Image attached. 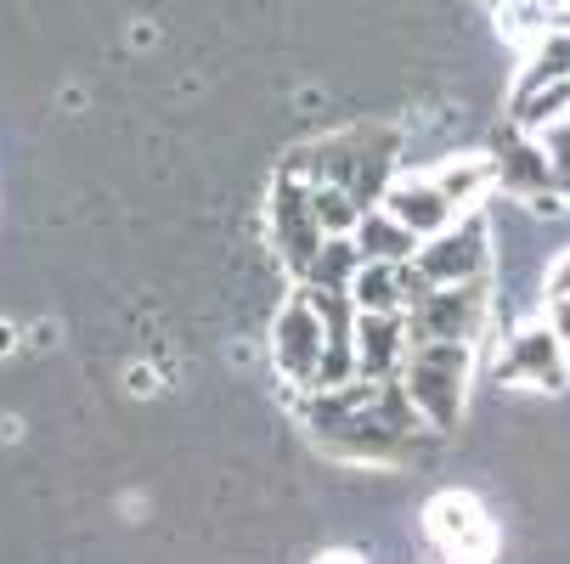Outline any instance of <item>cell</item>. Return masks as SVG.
I'll return each mask as SVG.
<instances>
[{"label":"cell","mask_w":570,"mask_h":564,"mask_svg":"<svg viewBox=\"0 0 570 564\" xmlns=\"http://www.w3.org/2000/svg\"><path fill=\"white\" fill-rule=\"evenodd\" d=\"M384 209L406 226L424 244V237H435V231H446L458 215H469V209H458L452 198H446V187L430 176V170H401L395 181H390V192H384Z\"/></svg>","instance_id":"10"},{"label":"cell","mask_w":570,"mask_h":564,"mask_svg":"<svg viewBox=\"0 0 570 564\" xmlns=\"http://www.w3.org/2000/svg\"><path fill=\"white\" fill-rule=\"evenodd\" d=\"M474 367H480V345L474 339H413V350H406L401 384H406L419 418L435 435H452L463 424Z\"/></svg>","instance_id":"3"},{"label":"cell","mask_w":570,"mask_h":564,"mask_svg":"<svg viewBox=\"0 0 570 564\" xmlns=\"http://www.w3.org/2000/svg\"><path fill=\"white\" fill-rule=\"evenodd\" d=\"M480 7H492V12H503V7H509V0H480Z\"/></svg>","instance_id":"17"},{"label":"cell","mask_w":570,"mask_h":564,"mask_svg":"<svg viewBox=\"0 0 570 564\" xmlns=\"http://www.w3.org/2000/svg\"><path fill=\"white\" fill-rule=\"evenodd\" d=\"M548 321H553V328L564 334V345H570V299H553V305H548Z\"/></svg>","instance_id":"15"},{"label":"cell","mask_w":570,"mask_h":564,"mask_svg":"<svg viewBox=\"0 0 570 564\" xmlns=\"http://www.w3.org/2000/svg\"><path fill=\"white\" fill-rule=\"evenodd\" d=\"M553 299H570V249L548 266V305H553Z\"/></svg>","instance_id":"13"},{"label":"cell","mask_w":570,"mask_h":564,"mask_svg":"<svg viewBox=\"0 0 570 564\" xmlns=\"http://www.w3.org/2000/svg\"><path fill=\"white\" fill-rule=\"evenodd\" d=\"M424 536L441 564H492L503 536L474 492H435L424 503Z\"/></svg>","instance_id":"5"},{"label":"cell","mask_w":570,"mask_h":564,"mask_svg":"<svg viewBox=\"0 0 570 564\" xmlns=\"http://www.w3.org/2000/svg\"><path fill=\"white\" fill-rule=\"evenodd\" d=\"M277 170L299 176L305 187H340L362 209H379L390 181L401 176V130H390V125H345V130L322 136V141L294 147Z\"/></svg>","instance_id":"2"},{"label":"cell","mask_w":570,"mask_h":564,"mask_svg":"<svg viewBox=\"0 0 570 564\" xmlns=\"http://www.w3.org/2000/svg\"><path fill=\"white\" fill-rule=\"evenodd\" d=\"M322 244H328V231H322L316 209H311V187L299 176H283L272 181V249L283 260V271L299 283L311 271V260L322 255Z\"/></svg>","instance_id":"8"},{"label":"cell","mask_w":570,"mask_h":564,"mask_svg":"<svg viewBox=\"0 0 570 564\" xmlns=\"http://www.w3.org/2000/svg\"><path fill=\"white\" fill-rule=\"evenodd\" d=\"M406 350H413L406 310H356V373L362 378H401Z\"/></svg>","instance_id":"11"},{"label":"cell","mask_w":570,"mask_h":564,"mask_svg":"<svg viewBox=\"0 0 570 564\" xmlns=\"http://www.w3.org/2000/svg\"><path fill=\"white\" fill-rule=\"evenodd\" d=\"M351 237H356L362 260H390V266H406V260L419 255V237L406 231V226H401L384 204H379V209H367V215H362V226H356Z\"/></svg>","instance_id":"12"},{"label":"cell","mask_w":570,"mask_h":564,"mask_svg":"<svg viewBox=\"0 0 570 564\" xmlns=\"http://www.w3.org/2000/svg\"><path fill=\"white\" fill-rule=\"evenodd\" d=\"M12 339H18V334L7 328V321H0V356H7V350H12Z\"/></svg>","instance_id":"16"},{"label":"cell","mask_w":570,"mask_h":564,"mask_svg":"<svg viewBox=\"0 0 570 564\" xmlns=\"http://www.w3.org/2000/svg\"><path fill=\"white\" fill-rule=\"evenodd\" d=\"M492 277L480 283H452V288H424L413 305H406V328H413V339H485V328H492Z\"/></svg>","instance_id":"7"},{"label":"cell","mask_w":570,"mask_h":564,"mask_svg":"<svg viewBox=\"0 0 570 564\" xmlns=\"http://www.w3.org/2000/svg\"><path fill=\"white\" fill-rule=\"evenodd\" d=\"M413 271H419L424 288H452V283L492 277V226H485V204L458 215L446 231L424 237L419 255H413Z\"/></svg>","instance_id":"6"},{"label":"cell","mask_w":570,"mask_h":564,"mask_svg":"<svg viewBox=\"0 0 570 564\" xmlns=\"http://www.w3.org/2000/svg\"><path fill=\"white\" fill-rule=\"evenodd\" d=\"M311 564H367V558H362L356 547H328V553H316Z\"/></svg>","instance_id":"14"},{"label":"cell","mask_w":570,"mask_h":564,"mask_svg":"<svg viewBox=\"0 0 570 564\" xmlns=\"http://www.w3.org/2000/svg\"><path fill=\"white\" fill-rule=\"evenodd\" d=\"M294 413L311 441L340 463H413L430 441H441L406 395L401 378H351L299 389Z\"/></svg>","instance_id":"1"},{"label":"cell","mask_w":570,"mask_h":564,"mask_svg":"<svg viewBox=\"0 0 570 564\" xmlns=\"http://www.w3.org/2000/svg\"><path fill=\"white\" fill-rule=\"evenodd\" d=\"M492 373L503 384H525V389H564L570 378V345L564 334L553 328V321H525V328H514L492 362Z\"/></svg>","instance_id":"9"},{"label":"cell","mask_w":570,"mask_h":564,"mask_svg":"<svg viewBox=\"0 0 570 564\" xmlns=\"http://www.w3.org/2000/svg\"><path fill=\"white\" fill-rule=\"evenodd\" d=\"M322 362H328V316H322V305L305 283H294L272 316V367L299 395V389H316Z\"/></svg>","instance_id":"4"}]
</instances>
